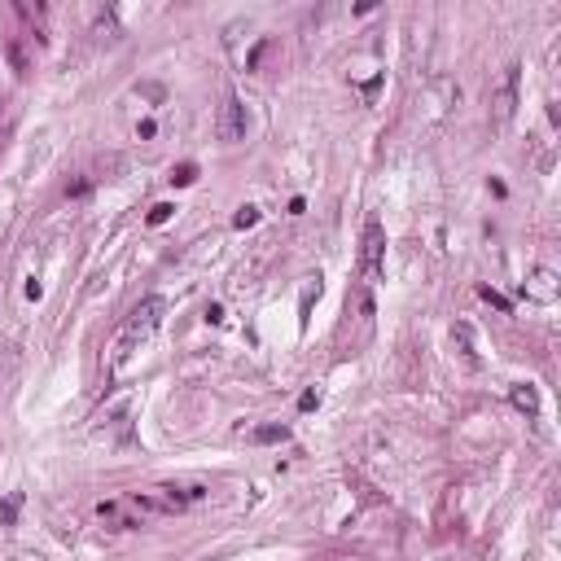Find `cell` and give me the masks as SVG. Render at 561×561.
Instances as JSON below:
<instances>
[{
    "label": "cell",
    "mask_w": 561,
    "mask_h": 561,
    "mask_svg": "<svg viewBox=\"0 0 561 561\" xmlns=\"http://www.w3.org/2000/svg\"><path fill=\"white\" fill-rule=\"evenodd\" d=\"M162 311H167V303L162 299H141L136 307H132V316L127 325L119 329V338H114V355H110V373H119L132 355L141 351L145 342H150L158 334V325H162Z\"/></svg>",
    "instance_id": "cell-1"
},
{
    "label": "cell",
    "mask_w": 561,
    "mask_h": 561,
    "mask_svg": "<svg viewBox=\"0 0 561 561\" xmlns=\"http://www.w3.org/2000/svg\"><path fill=\"white\" fill-rule=\"evenodd\" d=\"M382 255H386V228H382V220H369L364 246H360V276H364V285L382 280Z\"/></svg>",
    "instance_id": "cell-2"
},
{
    "label": "cell",
    "mask_w": 561,
    "mask_h": 561,
    "mask_svg": "<svg viewBox=\"0 0 561 561\" xmlns=\"http://www.w3.org/2000/svg\"><path fill=\"white\" fill-rule=\"evenodd\" d=\"M518 79H522L518 66H504L496 79V92H491V119H496V127H504L518 110Z\"/></svg>",
    "instance_id": "cell-3"
},
{
    "label": "cell",
    "mask_w": 561,
    "mask_h": 561,
    "mask_svg": "<svg viewBox=\"0 0 561 561\" xmlns=\"http://www.w3.org/2000/svg\"><path fill=\"white\" fill-rule=\"evenodd\" d=\"M522 299H526V303H539V307L557 303V299H561V280H557V272H553V268H535L531 276L522 280Z\"/></svg>",
    "instance_id": "cell-4"
},
{
    "label": "cell",
    "mask_w": 561,
    "mask_h": 561,
    "mask_svg": "<svg viewBox=\"0 0 561 561\" xmlns=\"http://www.w3.org/2000/svg\"><path fill=\"white\" fill-rule=\"evenodd\" d=\"M246 123H250V119H246V106L237 101V97H224V106H220V123H215L220 141H228V145L241 141V136H246Z\"/></svg>",
    "instance_id": "cell-5"
},
{
    "label": "cell",
    "mask_w": 561,
    "mask_h": 561,
    "mask_svg": "<svg viewBox=\"0 0 561 561\" xmlns=\"http://www.w3.org/2000/svg\"><path fill=\"white\" fill-rule=\"evenodd\" d=\"M509 399H513V408L526 412V417H539V390L531 382H518L513 390H509Z\"/></svg>",
    "instance_id": "cell-6"
},
{
    "label": "cell",
    "mask_w": 561,
    "mask_h": 561,
    "mask_svg": "<svg viewBox=\"0 0 561 561\" xmlns=\"http://www.w3.org/2000/svg\"><path fill=\"white\" fill-rule=\"evenodd\" d=\"M320 299V276H311L307 285H303V299H299V325L307 329V320H311V303Z\"/></svg>",
    "instance_id": "cell-7"
},
{
    "label": "cell",
    "mask_w": 561,
    "mask_h": 561,
    "mask_svg": "<svg viewBox=\"0 0 561 561\" xmlns=\"http://www.w3.org/2000/svg\"><path fill=\"white\" fill-rule=\"evenodd\" d=\"M285 439H290V425H280V421L255 425V430H250V443H285Z\"/></svg>",
    "instance_id": "cell-8"
},
{
    "label": "cell",
    "mask_w": 561,
    "mask_h": 561,
    "mask_svg": "<svg viewBox=\"0 0 561 561\" xmlns=\"http://www.w3.org/2000/svg\"><path fill=\"white\" fill-rule=\"evenodd\" d=\"M18 509H22V496H18V491H9V496L0 500V526H13V522H18Z\"/></svg>",
    "instance_id": "cell-9"
},
{
    "label": "cell",
    "mask_w": 561,
    "mask_h": 561,
    "mask_svg": "<svg viewBox=\"0 0 561 561\" xmlns=\"http://www.w3.org/2000/svg\"><path fill=\"white\" fill-rule=\"evenodd\" d=\"M478 299H483V303H491V307H496V311H513V303H509L504 294H496V290H491V285H478Z\"/></svg>",
    "instance_id": "cell-10"
},
{
    "label": "cell",
    "mask_w": 561,
    "mask_h": 561,
    "mask_svg": "<svg viewBox=\"0 0 561 561\" xmlns=\"http://www.w3.org/2000/svg\"><path fill=\"white\" fill-rule=\"evenodd\" d=\"M197 180V162H180V167H171V185H193Z\"/></svg>",
    "instance_id": "cell-11"
},
{
    "label": "cell",
    "mask_w": 561,
    "mask_h": 561,
    "mask_svg": "<svg viewBox=\"0 0 561 561\" xmlns=\"http://www.w3.org/2000/svg\"><path fill=\"white\" fill-rule=\"evenodd\" d=\"M176 215V206L171 202H158V206H150V228H158V224H167Z\"/></svg>",
    "instance_id": "cell-12"
},
{
    "label": "cell",
    "mask_w": 561,
    "mask_h": 561,
    "mask_svg": "<svg viewBox=\"0 0 561 561\" xmlns=\"http://www.w3.org/2000/svg\"><path fill=\"white\" fill-rule=\"evenodd\" d=\"M259 224V206H241L233 215V228H255Z\"/></svg>",
    "instance_id": "cell-13"
},
{
    "label": "cell",
    "mask_w": 561,
    "mask_h": 561,
    "mask_svg": "<svg viewBox=\"0 0 561 561\" xmlns=\"http://www.w3.org/2000/svg\"><path fill=\"white\" fill-rule=\"evenodd\" d=\"M456 342H460V355H465L469 364H478V355H474V346H469V325H456Z\"/></svg>",
    "instance_id": "cell-14"
},
{
    "label": "cell",
    "mask_w": 561,
    "mask_h": 561,
    "mask_svg": "<svg viewBox=\"0 0 561 561\" xmlns=\"http://www.w3.org/2000/svg\"><path fill=\"white\" fill-rule=\"evenodd\" d=\"M316 404H320V395H316V390H303V395H299V408H303V412H311Z\"/></svg>",
    "instance_id": "cell-15"
},
{
    "label": "cell",
    "mask_w": 561,
    "mask_h": 561,
    "mask_svg": "<svg viewBox=\"0 0 561 561\" xmlns=\"http://www.w3.org/2000/svg\"><path fill=\"white\" fill-rule=\"evenodd\" d=\"M206 320H211V325H224V307L211 303V307H206Z\"/></svg>",
    "instance_id": "cell-16"
},
{
    "label": "cell",
    "mask_w": 561,
    "mask_h": 561,
    "mask_svg": "<svg viewBox=\"0 0 561 561\" xmlns=\"http://www.w3.org/2000/svg\"><path fill=\"white\" fill-rule=\"evenodd\" d=\"M136 136H141V141H150V136H154V119H141V127H136Z\"/></svg>",
    "instance_id": "cell-17"
}]
</instances>
